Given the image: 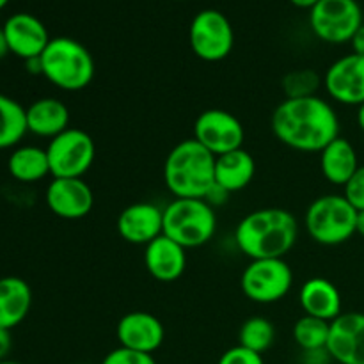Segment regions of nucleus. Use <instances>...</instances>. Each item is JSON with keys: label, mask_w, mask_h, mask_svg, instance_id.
Here are the masks:
<instances>
[{"label": "nucleus", "mask_w": 364, "mask_h": 364, "mask_svg": "<svg viewBox=\"0 0 364 364\" xmlns=\"http://www.w3.org/2000/svg\"><path fill=\"white\" fill-rule=\"evenodd\" d=\"M272 132L279 142L302 153H320L340 137V119L320 96L284 98L272 112Z\"/></svg>", "instance_id": "f257e3e1"}, {"label": "nucleus", "mask_w": 364, "mask_h": 364, "mask_svg": "<svg viewBox=\"0 0 364 364\" xmlns=\"http://www.w3.org/2000/svg\"><path fill=\"white\" fill-rule=\"evenodd\" d=\"M299 237L294 213L283 208H262L249 213L235 230V242L249 259L283 258Z\"/></svg>", "instance_id": "f03ea898"}, {"label": "nucleus", "mask_w": 364, "mask_h": 364, "mask_svg": "<svg viewBox=\"0 0 364 364\" xmlns=\"http://www.w3.org/2000/svg\"><path fill=\"white\" fill-rule=\"evenodd\" d=\"M164 183L176 199H206L215 187V155L194 137L181 141L167 155Z\"/></svg>", "instance_id": "7ed1b4c3"}, {"label": "nucleus", "mask_w": 364, "mask_h": 364, "mask_svg": "<svg viewBox=\"0 0 364 364\" xmlns=\"http://www.w3.org/2000/svg\"><path fill=\"white\" fill-rule=\"evenodd\" d=\"M39 60L43 77L60 91H82L95 78V59L77 39L64 36L50 39Z\"/></svg>", "instance_id": "20e7f679"}, {"label": "nucleus", "mask_w": 364, "mask_h": 364, "mask_svg": "<svg viewBox=\"0 0 364 364\" xmlns=\"http://www.w3.org/2000/svg\"><path fill=\"white\" fill-rule=\"evenodd\" d=\"M217 231V215L206 199H176L164 208V235L183 249L208 244Z\"/></svg>", "instance_id": "39448f33"}, {"label": "nucleus", "mask_w": 364, "mask_h": 364, "mask_svg": "<svg viewBox=\"0 0 364 364\" xmlns=\"http://www.w3.org/2000/svg\"><path fill=\"white\" fill-rule=\"evenodd\" d=\"M358 210L343 194H326L308 206L304 226L320 245H340L355 235Z\"/></svg>", "instance_id": "423d86ee"}, {"label": "nucleus", "mask_w": 364, "mask_h": 364, "mask_svg": "<svg viewBox=\"0 0 364 364\" xmlns=\"http://www.w3.org/2000/svg\"><path fill=\"white\" fill-rule=\"evenodd\" d=\"M45 149L53 178H84L96 156V144L91 135L71 127L50 139Z\"/></svg>", "instance_id": "0eeeda50"}, {"label": "nucleus", "mask_w": 364, "mask_h": 364, "mask_svg": "<svg viewBox=\"0 0 364 364\" xmlns=\"http://www.w3.org/2000/svg\"><path fill=\"white\" fill-rule=\"evenodd\" d=\"M294 284V272L283 258L251 259L240 277L245 297L256 304H274L288 295Z\"/></svg>", "instance_id": "6e6552de"}, {"label": "nucleus", "mask_w": 364, "mask_h": 364, "mask_svg": "<svg viewBox=\"0 0 364 364\" xmlns=\"http://www.w3.org/2000/svg\"><path fill=\"white\" fill-rule=\"evenodd\" d=\"M188 43L201 60L219 63L231 53L235 32L226 14L217 9H203L192 18L188 28Z\"/></svg>", "instance_id": "1a4fd4ad"}, {"label": "nucleus", "mask_w": 364, "mask_h": 364, "mask_svg": "<svg viewBox=\"0 0 364 364\" xmlns=\"http://www.w3.org/2000/svg\"><path fill=\"white\" fill-rule=\"evenodd\" d=\"M309 25L322 41L343 45L363 25V9L358 0H320L309 11Z\"/></svg>", "instance_id": "9d476101"}, {"label": "nucleus", "mask_w": 364, "mask_h": 364, "mask_svg": "<svg viewBox=\"0 0 364 364\" xmlns=\"http://www.w3.org/2000/svg\"><path fill=\"white\" fill-rule=\"evenodd\" d=\"M194 139L212 155L220 156L242 148L245 130L240 119L228 110L208 109L196 119Z\"/></svg>", "instance_id": "9b49d317"}, {"label": "nucleus", "mask_w": 364, "mask_h": 364, "mask_svg": "<svg viewBox=\"0 0 364 364\" xmlns=\"http://www.w3.org/2000/svg\"><path fill=\"white\" fill-rule=\"evenodd\" d=\"M326 91L341 105L364 103V57L350 53L334 60L323 77Z\"/></svg>", "instance_id": "f8f14e48"}, {"label": "nucleus", "mask_w": 364, "mask_h": 364, "mask_svg": "<svg viewBox=\"0 0 364 364\" xmlns=\"http://www.w3.org/2000/svg\"><path fill=\"white\" fill-rule=\"evenodd\" d=\"M45 199L50 212L66 220L84 219L95 205L91 187L82 178H53Z\"/></svg>", "instance_id": "ddd939ff"}, {"label": "nucleus", "mask_w": 364, "mask_h": 364, "mask_svg": "<svg viewBox=\"0 0 364 364\" xmlns=\"http://www.w3.org/2000/svg\"><path fill=\"white\" fill-rule=\"evenodd\" d=\"M326 350L340 364H364V313H341L333 320Z\"/></svg>", "instance_id": "4468645a"}, {"label": "nucleus", "mask_w": 364, "mask_h": 364, "mask_svg": "<svg viewBox=\"0 0 364 364\" xmlns=\"http://www.w3.org/2000/svg\"><path fill=\"white\" fill-rule=\"evenodd\" d=\"M117 233L128 244H151L164 235V208L146 201L128 205L117 217Z\"/></svg>", "instance_id": "2eb2a0df"}, {"label": "nucleus", "mask_w": 364, "mask_h": 364, "mask_svg": "<svg viewBox=\"0 0 364 364\" xmlns=\"http://www.w3.org/2000/svg\"><path fill=\"white\" fill-rule=\"evenodd\" d=\"M2 28L9 45V52L23 60L41 55L52 39L45 23L28 13L13 14L7 18Z\"/></svg>", "instance_id": "dca6fc26"}, {"label": "nucleus", "mask_w": 364, "mask_h": 364, "mask_svg": "<svg viewBox=\"0 0 364 364\" xmlns=\"http://www.w3.org/2000/svg\"><path fill=\"white\" fill-rule=\"evenodd\" d=\"M116 336L119 347L153 355V352L162 347L166 329L151 313L130 311L117 322Z\"/></svg>", "instance_id": "f3484780"}, {"label": "nucleus", "mask_w": 364, "mask_h": 364, "mask_svg": "<svg viewBox=\"0 0 364 364\" xmlns=\"http://www.w3.org/2000/svg\"><path fill=\"white\" fill-rule=\"evenodd\" d=\"M187 249L181 247L166 235L146 245L144 249V265L149 276L155 277L160 283H173L180 279L187 267Z\"/></svg>", "instance_id": "a211bd4d"}, {"label": "nucleus", "mask_w": 364, "mask_h": 364, "mask_svg": "<svg viewBox=\"0 0 364 364\" xmlns=\"http://www.w3.org/2000/svg\"><path fill=\"white\" fill-rule=\"evenodd\" d=\"M299 302L304 315L333 322L341 315V294L336 284L326 277H311L299 291Z\"/></svg>", "instance_id": "6ab92c4d"}, {"label": "nucleus", "mask_w": 364, "mask_h": 364, "mask_svg": "<svg viewBox=\"0 0 364 364\" xmlns=\"http://www.w3.org/2000/svg\"><path fill=\"white\" fill-rule=\"evenodd\" d=\"M32 306V290L27 281L16 276L0 279V327L14 329L27 318Z\"/></svg>", "instance_id": "aec40b11"}, {"label": "nucleus", "mask_w": 364, "mask_h": 364, "mask_svg": "<svg viewBox=\"0 0 364 364\" xmlns=\"http://www.w3.org/2000/svg\"><path fill=\"white\" fill-rule=\"evenodd\" d=\"M27 128L38 137H57L70 128V110L57 98L36 100L27 107Z\"/></svg>", "instance_id": "412c9836"}, {"label": "nucleus", "mask_w": 364, "mask_h": 364, "mask_svg": "<svg viewBox=\"0 0 364 364\" xmlns=\"http://www.w3.org/2000/svg\"><path fill=\"white\" fill-rule=\"evenodd\" d=\"M255 174V159L244 148L215 156V185L228 194L247 187Z\"/></svg>", "instance_id": "4be33fe9"}, {"label": "nucleus", "mask_w": 364, "mask_h": 364, "mask_svg": "<svg viewBox=\"0 0 364 364\" xmlns=\"http://www.w3.org/2000/svg\"><path fill=\"white\" fill-rule=\"evenodd\" d=\"M320 169L329 183L345 187V183L359 169L358 153L350 141L338 137L329 146H326L320 151Z\"/></svg>", "instance_id": "5701e85b"}, {"label": "nucleus", "mask_w": 364, "mask_h": 364, "mask_svg": "<svg viewBox=\"0 0 364 364\" xmlns=\"http://www.w3.org/2000/svg\"><path fill=\"white\" fill-rule=\"evenodd\" d=\"M7 169L16 181L36 183L50 174V164L46 149L39 146H20L7 159Z\"/></svg>", "instance_id": "b1692460"}, {"label": "nucleus", "mask_w": 364, "mask_h": 364, "mask_svg": "<svg viewBox=\"0 0 364 364\" xmlns=\"http://www.w3.org/2000/svg\"><path fill=\"white\" fill-rule=\"evenodd\" d=\"M27 132V109L0 92V149L14 148Z\"/></svg>", "instance_id": "393cba45"}, {"label": "nucleus", "mask_w": 364, "mask_h": 364, "mask_svg": "<svg viewBox=\"0 0 364 364\" xmlns=\"http://www.w3.org/2000/svg\"><path fill=\"white\" fill-rule=\"evenodd\" d=\"M331 322L304 315L294 326V340L304 352L326 350L329 341Z\"/></svg>", "instance_id": "a878e982"}, {"label": "nucleus", "mask_w": 364, "mask_h": 364, "mask_svg": "<svg viewBox=\"0 0 364 364\" xmlns=\"http://www.w3.org/2000/svg\"><path fill=\"white\" fill-rule=\"evenodd\" d=\"M274 340H276V329H274L272 322L263 316L247 318L242 323L240 333H238V345L256 352V354H263L269 350Z\"/></svg>", "instance_id": "bb28decb"}, {"label": "nucleus", "mask_w": 364, "mask_h": 364, "mask_svg": "<svg viewBox=\"0 0 364 364\" xmlns=\"http://www.w3.org/2000/svg\"><path fill=\"white\" fill-rule=\"evenodd\" d=\"M318 87L320 77L313 70H294L284 75L283 82H281V89L288 100L316 96Z\"/></svg>", "instance_id": "cd10ccee"}, {"label": "nucleus", "mask_w": 364, "mask_h": 364, "mask_svg": "<svg viewBox=\"0 0 364 364\" xmlns=\"http://www.w3.org/2000/svg\"><path fill=\"white\" fill-rule=\"evenodd\" d=\"M102 364H156L155 358L151 354H144V352H135L130 348L117 347L110 350L109 354L103 358Z\"/></svg>", "instance_id": "c85d7f7f"}, {"label": "nucleus", "mask_w": 364, "mask_h": 364, "mask_svg": "<svg viewBox=\"0 0 364 364\" xmlns=\"http://www.w3.org/2000/svg\"><path fill=\"white\" fill-rule=\"evenodd\" d=\"M343 196L358 212L364 210V166H359L354 176L345 183Z\"/></svg>", "instance_id": "c756f323"}, {"label": "nucleus", "mask_w": 364, "mask_h": 364, "mask_svg": "<svg viewBox=\"0 0 364 364\" xmlns=\"http://www.w3.org/2000/svg\"><path fill=\"white\" fill-rule=\"evenodd\" d=\"M217 364H265V361H263L262 354H256L249 348L237 345V347L224 352Z\"/></svg>", "instance_id": "7c9ffc66"}, {"label": "nucleus", "mask_w": 364, "mask_h": 364, "mask_svg": "<svg viewBox=\"0 0 364 364\" xmlns=\"http://www.w3.org/2000/svg\"><path fill=\"white\" fill-rule=\"evenodd\" d=\"M11 347H13L11 331L2 329V327H0V361H6L7 354L11 352Z\"/></svg>", "instance_id": "2f4dec72"}, {"label": "nucleus", "mask_w": 364, "mask_h": 364, "mask_svg": "<svg viewBox=\"0 0 364 364\" xmlns=\"http://www.w3.org/2000/svg\"><path fill=\"white\" fill-rule=\"evenodd\" d=\"M350 45H352V53H358V55L364 57V23L358 28L354 38L350 39Z\"/></svg>", "instance_id": "473e14b6"}, {"label": "nucleus", "mask_w": 364, "mask_h": 364, "mask_svg": "<svg viewBox=\"0 0 364 364\" xmlns=\"http://www.w3.org/2000/svg\"><path fill=\"white\" fill-rule=\"evenodd\" d=\"M291 4H294L295 7H299V9H309L311 11L313 7L316 6V4L320 2V0H290Z\"/></svg>", "instance_id": "72a5a7b5"}, {"label": "nucleus", "mask_w": 364, "mask_h": 364, "mask_svg": "<svg viewBox=\"0 0 364 364\" xmlns=\"http://www.w3.org/2000/svg\"><path fill=\"white\" fill-rule=\"evenodd\" d=\"M9 52V45H7V39H6V34H4V28L0 27V60L4 59V57L7 55Z\"/></svg>", "instance_id": "f704fd0d"}, {"label": "nucleus", "mask_w": 364, "mask_h": 364, "mask_svg": "<svg viewBox=\"0 0 364 364\" xmlns=\"http://www.w3.org/2000/svg\"><path fill=\"white\" fill-rule=\"evenodd\" d=\"M355 233L364 237V210L358 212V223H355Z\"/></svg>", "instance_id": "c9c22d12"}, {"label": "nucleus", "mask_w": 364, "mask_h": 364, "mask_svg": "<svg viewBox=\"0 0 364 364\" xmlns=\"http://www.w3.org/2000/svg\"><path fill=\"white\" fill-rule=\"evenodd\" d=\"M358 127L361 128V132L364 134V103L363 105H359L358 109Z\"/></svg>", "instance_id": "e433bc0d"}, {"label": "nucleus", "mask_w": 364, "mask_h": 364, "mask_svg": "<svg viewBox=\"0 0 364 364\" xmlns=\"http://www.w3.org/2000/svg\"><path fill=\"white\" fill-rule=\"evenodd\" d=\"M7 4H9V0H0V9H4V7H6Z\"/></svg>", "instance_id": "4c0bfd02"}, {"label": "nucleus", "mask_w": 364, "mask_h": 364, "mask_svg": "<svg viewBox=\"0 0 364 364\" xmlns=\"http://www.w3.org/2000/svg\"><path fill=\"white\" fill-rule=\"evenodd\" d=\"M0 364H20V363H16V361H7V359H6V361H0Z\"/></svg>", "instance_id": "58836bf2"}]
</instances>
